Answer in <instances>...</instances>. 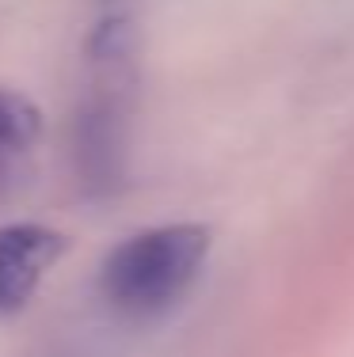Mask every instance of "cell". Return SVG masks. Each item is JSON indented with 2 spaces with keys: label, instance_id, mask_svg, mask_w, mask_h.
Returning <instances> with one entry per match:
<instances>
[{
  "label": "cell",
  "instance_id": "obj_1",
  "mask_svg": "<svg viewBox=\"0 0 354 357\" xmlns=\"http://www.w3.org/2000/svg\"><path fill=\"white\" fill-rule=\"evenodd\" d=\"M138 84V31L126 15H111L88 35L73 110V167L88 198H111L126 183Z\"/></svg>",
  "mask_w": 354,
  "mask_h": 357
},
{
  "label": "cell",
  "instance_id": "obj_4",
  "mask_svg": "<svg viewBox=\"0 0 354 357\" xmlns=\"http://www.w3.org/2000/svg\"><path fill=\"white\" fill-rule=\"evenodd\" d=\"M42 137L38 107L20 91L0 88V202L20 198L35 175Z\"/></svg>",
  "mask_w": 354,
  "mask_h": 357
},
{
  "label": "cell",
  "instance_id": "obj_3",
  "mask_svg": "<svg viewBox=\"0 0 354 357\" xmlns=\"http://www.w3.org/2000/svg\"><path fill=\"white\" fill-rule=\"evenodd\" d=\"M65 251V240L46 225H4L0 228V316H12L35 296L57 255Z\"/></svg>",
  "mask_w": 354,
  "mask_h": 357
},
{
  "label": "cell",
  "instance_id": "obj_2",
  "mask_svg": "<svg viewBox=\"0 0 354 357\" xmlns=\"http://www.w3.org/2000/svg\"><path fill=\"white\" fill-rule=\"evenodd\" d=\"M209 255L206 225H156L122 240L99 266V296L122 319H156L198 282Z\"/></svg>",
  "mask_w": 354,
  "mask_h": 357
}]
</instances>
